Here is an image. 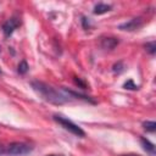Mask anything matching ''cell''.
<instances>
[{"mask_svg":"<svg viewBox=\"0 0 156 156\" xmlns=\"http://www.w3.org/2000/svg\"><path fill=\"white\" fill-rule=\"evenodd\" d=\"M30 84H32V88L34 89V91L48 102H51L55 105H62V104L69 101V96H68L67 91H61L44 82H39V80H33Z\"/></svg>","mask_w":156,"mask_h":156,"instance_id":"1","label":"cell"},{"mask_svg":"<svg viewBox=\"0 0 156 156\" xmlns=\"http://www.w3.org/2000/svg\"><path fill=\"white\" fill-rule=\"evenodd\" d=\"M33 150V146L24 141H13L5 146L0 147V155L6 156H23L29 154Z\"/></svg>","mask_w":156,"mask_h":156,"instance_id":"2","label":"cell"},{"mask_svg":"<svg viewBox=\"0 0 156 156\" xmlns=\"http://www.w3.org/2000/svg\"><path fill=\"white\" fill-rule=\"evenodd\" d=\"M54 119H55L61 127H63L66 130L71 132L72 134H74V135H77V136H80V138L85 136V132H84L79 126H77L76 123H73L72 121H69L68 118H65V117L58 116V115H55V116H54Z\"/></svg>","mask_w":156,"mask_h":156,"instance_id":"3","label":"cell"},{"mask_svg":"<svg viewBox=\"0 0 156 156\" xmlns=\"http://www.w3.org/2000/svg\"><path fill=\"white\" fill-rule=\"evenodd\" d=\"M20 26V20L17 17H11L9 18L4 24H2V32L5 34V37H10L13 30Z\"/></svg>","mask_w":156,"mask_h":156,"instance_id":"4","label":"cell"},{"mask_svg":"<svg viewBox=\"0 0 156 156\" xmlns=\"http://www.w3.org/2000/svg\"><path fill=\"white\" fill-rule=\"evenodd\" d=\"M141 26H143V20L140 17H136V18H133V20L121 24L119 29H122V30H136Z\"/></svg>","mask_w":156,"mask_h":156,"instance_id":"5","label":"cell"},{"mask_svg":"<svg viewBox=\"0 0 156 156\" xmlns=\"http://www.w3.org/2000/svg\"><path fill=\"white\" fill-rule=\"evenodd\" d=\"M118 44V40L116 38H112V37H107V38H102L101 39V48L105 49V50H112L116 48V45Z\"/></svg>","mask_w":156,"mask_h":156,"instance_id":"6","label":"cell"},{"mask_svg":"<svg viewBox=\"0 0 156 156\" xmlns=\"http://www.w3.org/2000/svg\"><path fill=\"white\" fill-rule=\"evenodd\" d=\"M110 10H111V5H107V4H98L94 7V13L95 15H102V13L110 11Z\"/></svg>","mask_w":156,"mask_h":156,"instance_id":"7","label":"cell"},{"mask_svg":"<svg viewBox=\"0 0 156 156\" xmlns=\"http://www.w3.org/2000/svg\"><path fill=\"white\" fill-rule=\"evenodd\" d=\"M140 141H141V145L144 146V149H145L147 152H150L151 155L155 154V146H154L152 143H150V141H149L147 139H145V138H141Z\"/></svg>","mask_w":156,"mask_h":156,"instance_id":"8","label":"cell"},{"mask_svg":"<svg viewBox=\"0 0 156 156\" xmlns=\"http://www.w3.org/2000/svg\"><path fill=\"white\" fill-rule=\"evenodd\" d=\"M143 126H144V128H145L146 130H149V132H155V129H156V123H155L154 121L144 122Z\"/></svg>","mask_w":156,"mask_h":156,"instance_id":"9","label":"cell"},{"mask_svg":"<svg viewBox=\"0 0 156 156\" xmlns=\"http://www.w3.org/2000/svg\"><path fill=\"white\" fill-rule=\"evenodd\" d=\"M145 49H146V51H149L151 55H154L155 51H156V43H155V41H150V43H147V44L145 45Z\"/></svg>","mask_w":156,"mask_h":156,"instance_id":"10","label":"cell"},{"mask_svg":"<svg viewBox=\"0 0 156 156\" xmlns=\"http://www.w3.org/2000/svg\"><path fill=\"white\" fill-rule=\"evenodd\" d=\"M27 71H28V65H27V62H26V61H21L20 65H18V73L24 74V73H27Z\"/></svg>","mask_w":156,"mask_h":156,"instance_id":"11","label":"cell"},{"mask_svg":"<svg viewBox=\"0 0 156 156\" xmlns=\"http://www.w3.org/2000/svg\"><path fill=\"white\" fill-rule=\"evenodd\" d=\"M126 89H132V90H135V89H138V85H135L132 80H128L127 83H124V85H123Z\"/></svg>","mask_w":156,"mask_h":156,"instance_id":"12","label":"cell"},{"mask_svg":"<svg viewBox=\"0 0 156 156\" xmlns=\"http://www.w3.org/2000/svg\"><path fill=\"white\" fill-rule=\"evenodd\" d=\"M48 156H65V155H61V154H51V155H48Z\"/></svg>","mask_w":156,"mask_h":156,"instance_id":"13","label":"cell"},{"mask_svg":"<svg viewBox=\"0 0 156 156\" xmlns=\"http://www.w3.org/2000/svg\"><path fill=\"white\" fill-rule=\"evenodd\" d=\"M122 156H139V155H134V154H128V155H122Z\"/></svg>","mask_w":156,"mask_h":156,"instance_id":"14","label":"cell"}]
</instances>
